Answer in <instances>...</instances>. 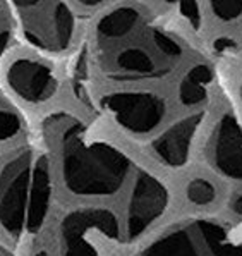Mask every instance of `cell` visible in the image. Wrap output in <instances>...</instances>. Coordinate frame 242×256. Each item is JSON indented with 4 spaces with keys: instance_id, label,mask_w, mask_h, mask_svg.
<instances>
[{
    "instance_id": "cell-1",
    "label": "cell",
    "mask_w": 242,
    "mask_h": 256,
    "mask_svg": "<svg viewBox=\"0 0 242 256\" xmlns=\"http://www.w3.org/2000/svg\"><path fill=\"white\" fill-rule=\"evenodd\" d=\"M45 132L60 156L62 179L72 194L103 198L126 182L131 160L112 144L86 140L83 124L74 117L52 116L45 122Z\"/></svg>"
},
{
    "instance_id": "cell-14",
    "label": "cell",
    "mask_w": 242,
    "mask_h": 256,
    "mask_svg": "<svg viewBox=\"0 0 242 256\" xmlns=\"http://www.w3.org/2000/svg\"><path fill=\"white\" fill-rule=\"evenodd\" d=\"M22 117L7 98L0 94V143L12 140L22 131Z\"/></svg>"
},
{
    "instance_id": "cell-5",
    "label": "cell",
    "mask_w": 242,
    "mask_h": 256,
    "mask_svg": "<svg viewBox=\"0 0 242 256\" xmlns=\"http://www.w3.org/2000/svg\"><path fill=\"white\" fill-rule=\"evenodd\" d=\"M179 57V46L167 34L157 33L153 46L144 43L126 45L112 57V72L122 80H153L170 70L172 60Z\"/></svg>"
},
{
    "instance_id": "cell-18",
    "label": "cell",
    "mask_w": 242,
    "mask_h": 256,
    "mask_svg": "<svg viewBox=\"0 0 242 256\" xmlns=\"http://www.w3.org/2000/svg\"><path fill=\"white\" fill-rule=\"evenodd\" d=\"M181 14L184 16V18L194 28H196L198 22H200V7H198L196 2H182L181 4Z\"/></svg>"
},
{
    "instance_id": "cell-4",
    "label": "cell",
    "mask_w": 242,
    "mask_h": 256,
    "mask_svg": "<svg viewBox=\"0 0 242 256\" xmlns=\"http://www.w3.org/2000/svg\"><path fill=\"white\" fill-rule=\"evenodd\" d=\"M26 40L45 52H64L74 36V14L62 2H15Z\"/></svg>"
},
{
    "instance_id": "cell-2",
    "label": "cell",
    "mask_w": 242,
    "mask_h": 256,
    "mask_svg": "<svg viewBox=\"0 0 242 256\" xmlns=\"http://www.w3.org/2000/svg\"><path fill=\"white\" fill-rule=\"evenodd\" d=\"M52 196L46 156L17 150L0 167V226L12 238L33 234L45 222Z\"/></svg>"
},
{
    "instance_id": "cell-19",
    "label": "cell",
    "mask_w": 242,
    "mask_h": 256,
    "mask_svg": "<svg viewBox=\"0 0 242 256\" xmlns=\"http://www.w3.org/2000/svg\"><path fill=\"white\" fill-rule=\"evenodd\" d=\"M230 210L236 216H242V192L236 194L232 198V203H230Z\"/></svg>"
},
{
    "instance_id": "cell-15",
    "label": "cell",
    "mask_w": 242,
    "mask_h": 256,
    "mask_svg": "<svg viewBox=\"0 0 242 256\" xmlns=\"http://www.w3.org/2000/svg\"><path fill=\"white\" fill-rule=\"evenodd\" d=\"M186 194L189 198V202H193L194 204H200V206H205V204L215 202L217 191H215V186L210 180L203 179V177H196V179H193L187 184Z\"/></svg>"
},
{
    "instance_id": "cell-12",
    "label": "cell",
    "mask_w": 242,
    "mask_h": 256,
    "mask_svg": "<svg viewBox=\"0 0 242 256\" xmlns=\"http://www.w3.org/2000/svg\"><path fill=\"white\" fill-rule=\"evenodd\" d=\"M139 22V14L134 7H117L105 14L98 22V34L105 42L126 38Z\"/></svg>"
},
{
    "instance_id": "cell-9",
    "label": "cell",
    "mask_w": 242,
    "mask_h": 256,
    "mask_svg": "<svg viewBox=\"0 0 242 256\" xmlns=\"http://www.w3.org/2000/svg\"><path fill=\"white\" fill-rule=\"evenodd\" d=\"M7 82L22 100L41 104L55 94L57 76L48 64L36 58H17L7 69Z\"/></svg>"
},
{
    "instance_id": "cell-8",
    "label": "cell",
    "mask_w": 242,
    "mask_h": 256,
    "mask_svg": "<svg viewBox=\"0 0 242 256\" xmlns=\"http://www.w3.org/2000/svg\"><path fill=\"white\" fill-rule=\"evenodd\" d=\"M167 203L169 192L157 177L146 172L136 176L126 212V238L141 236L165 212Z\"/></svg>"
},
{
    "instance_id": "cell-22",
    "label": "cell",
    "mask_w": 242,
    "mask_h": 256,
    "mask_svg": "<svg viewBox=\"0 0 242 256\" xmlns=\"http://www.w3.org/2000/svg\"><path fill=\"white\" fill-rule=\"evenodd\" d=\"M241 94H242V90H241Z\"/></svg>"
},
{
    "instance_id": "cell-17",
    "label": "cell",
    "mask_w": 242,
    "mask_h": 256,
    "mask_svg": "<svg viewBox=\"0 0 242 256\" xmlns=\"http://www.w3.org/2000/svg\"><path fill=\"white\" fill-rule=\"evenodd\" d=\"M12 38V26H10V18L7 14V9L3 4H0V57L7 50Z\"/></svg>"
},
{
    "instance_id": "cell-6",
    "label": "cell",
    "mask_w": 242,
    "mask_h": 256,
    "mask_svg": "<svg viewBox=\"0 0 242 256\" xmlns=\"http://www.w3.org/2000/svg\"><path fill=\"white\" fill-rule=\"evenodd\" d=\"M101 232L110 239L120 234L117 216L103 208H81L62 218L58 230V256H98L88 234Z\"/></svg>"
},
{
    "instance_id": "cell-21",
    "label": "cell",
    "mask_w": 242,
    "mask_h": 256,
    "mask_svg": "<svg viewBox=\"0 0 242 256\" xmlns=\"http://www.w3.org/2000/svg\"><path fill=\"white\" fill-rule=\"evenodd\" d=\"M0 256H12V253H10L9 248H5L2 242H0Z\"/></svg>"
},
{
    "instance_id": "cell-16",
    "label": "cell",
    "mask_w": 242,
    "mask_h": 256,
    "mask_svg": "<svg viewBox=\"0 0 242 256\" xmlns=\"http://www.w3.org/2000/svg\"><path fill=\"white\" fill-rule=\"evenodd\" d=\"M210 9L220 21H236L242 16V0H217L210 4Z\"/></svg>"
},
{
    "instance_id": "cell-7",
    "label": "cell",
    "mask_w": 242,
    "mask_h": 256,
    "mask_svg": "<svg viewBox=\"0 0 242 256\" xmlns=\"http://www.w3.org/2000/svg\"><path fill=\"white\" fill-rule=\"evenodd\" d=\"M105 108L122 129L136 136L153 132L167 116V104L150 92H117L103 98Z\"/></svg>"
},
{
    "instance_id": "cell-10",
    "label": "cell",
    "mask_w": 242,
    "mask_h": 256,
    "mask_svg": "<svg viewBox=\"0 0 242 256\" xmlns=\"http://www.w3.org/2000/svg\"><path fill=\"white\" fill-rule=\"evenodd\" d=\"M210 160L220 174L242 180V129L229 114L222 117L213 129Z\"/></svg>"
},
{
    "instance_id": "cell-13",
    "label": "cell",
    "mask_w": 242,
    "mask_h": 256,
    "mask_svg": "<svg viewBox=\"0 0 242 256\" xmlns=\"http://www.w3.org/2000/svg\"><path fill=\"white\" fill-rule=\"evenodd\" d=\"M212 82V72L205 66H196L189 70L184 76L179 88V96H181L182 104L189 105H200L206 102L208 96V86Z\"/></svg>"
},
{
    "instance_id": "cell-11",
    "label": "cell",
    "mask_w": 242,
    "mask_h": 256,
    "mask_svg": "<svg viewBox=\"0 0 242 256\" xmlns=\"http://www.w3.org/2000/svg\"><path fill=\"white\" fill-rule=\"evenodd\" d=\"M203 116L194 114L177 120L165 132H162L151 144L153 155L167 167H181L186 164L191 152V144L201 124Z\"/></svg>"
},
{
    "instance_id": "cell-3",
    "label": "cell",
    "mask_w": 242,
    "mask_h": 256,
    "mask_svg": "<svg viewBox=\"0 0 242 256\" xmlns=\"http://www.w3.org/2000/svg\"><path fill=\"white\" fill-rule=\"evenodd\" d=\"M143 256H242V244L230 241L218 224L193 222L163 234Z\"/></svg>"
},
{
    "instance_id": "cell-20",
    "label": "cell",
    "mask_w": 242,
    "mask_h": 256,
    "mask_svg": "<svg viewBox=\"0 0 242 256\" xmlns=\"http://www.w3.org/2000/svg\"><path fill=\"white\" fill-rule=\"evenodd\" d=\"M215 46H217V50H220V52H224V50H230L234 46V42L229 40V38H220V40L215 42Z\"/></svg>"
}]
</instances>
